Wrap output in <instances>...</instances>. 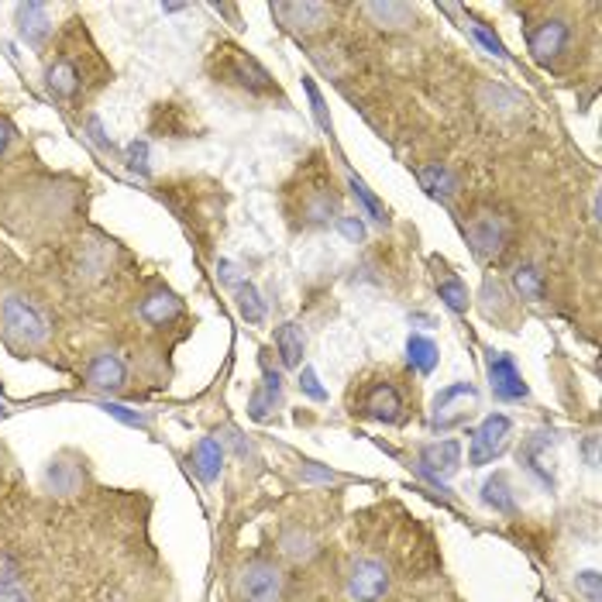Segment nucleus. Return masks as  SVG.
I'll return each instance as SVG.
<instances>
[{"mask_svg": "<svg viewBox=\"0 0 602 602\" xmlns=\"http://www.w3.org/2000/svg\"><path fill=\"white\" fill-rule=\"evenodd\" d=\"M210 73L217 77V83H231V87L255 93V97H276L279 93L276 79L262 62L241 46H231V42H217L214 46Z\"/></svg>", "mask_w": 602, "mask_h": 602, "instance_id": "1", "label": "nucleus"}, {"mask_svg": "<svg viewBox=\"0 0 602 602\" xmlns=\"http://www.w3.org/2000/svg\"><path fill=\"white\" fill-rule=\"evenodd\" d=\"M293 197H300V203H290L286 210L293 214L296 228H324V224H331V217L338 214V193H334V183L327 179L324 169H310L303 176V189L300 193L290 189L286 200H293Z\"/></svg>", "mask_w": 602, "mask_h": 602, "instance_id": "2", "label": "nucleus"}, {"mask_svg": "<svg viewBox=\"0 0 602 602\" xmlns=\"http://www.w3.org/2000/svg\"><path fill=\"white\" fill-rule=\"evenodd\" d=\"M464 238H468L472 251H475V259L493 262L510 245V220L499 214V210L479 207L475 214L468 217V224H464Z\"/></svg>", "mask_w": 602, "mask_h": 602, "instance_id": "3", "label": "nucleus"}, {"mask_svg": "<svg viewBox=\"0 0 602 602\" xmlns=\"http://www.w3.org/2000/svg\"><path fill=\"white\" fill-rule=\"evenodd\" d=\"M0 324H4V334L15 344H21V348H38L48 338L46 317L38 313V307H31L28 300H21V296H4Z\"/></svg>", "mask_w": 602, "mask_h": 602, "instance_id": "4", "label": "nucleus"}, {"mask_svg": "<svg viewBox=\"0 0 602 602\" xmlns=\"http://www.w3.org/2000/svg\"><path fill=\"white\" fill-rule=\"evenodd\" d=\"M282 586H286V575L279 568L276 561H248L245 568L238 572V582H234V592L241 602H279L282 596Z\"/></svg>", "mask_w": 602, "mask_h": 602, "instance_id": "5", "label": "nucleus"}, {"mask_svg": "<svg viewBox=\"0 0 602 602\" xmlns=\"http://www.w3.org/2000/svg\"><path fill=\"white\" fill-rule=\"evenodd\" d=\"M389 568L386 561L379 557H355L348 565V578H344V588H348V599L352 602H383L389 596Z\"/></svg>", "mask_w": 602, "mask_h": 602, "instance_id": "6", "label": "nucleus"}, {"mask_svg": "<svg viewBox=\"0 0 602 602\" xmlns=\"http://www.w3.org/2000/svg\"><path fill=\"white\" fill-rule=\"evenodd\" d=\"M513 434V423L510 417H503V413H489V417L482 420L479 427L472 431V448H468V464H489L495 462L503 448H506V441H510Z\"/></svg>", "mask_w": 602, "mask_h": 602, "instance_id": "7", "label": "nucleus"}, {"mask_svg": "<svg viewBox=\"0 0 602 602\" xmlns=\"http://www.w3.org/2000/svg\"><path fill=\"white\" fill-rule=\"evenodd\" d=\"M475 400H479V393H475L472 383H454V386L441 389L434 396V427H458V423H464Z\"/></svg>", "mask_w": 602, "mask_h": 602, "instance_id": "8", "label": "nucleus"}, {"mask_svg": "<svg viewBox=\"0 0 602 602\" xmlns=\"http://www.w3.org/2000/svg\"><path fill=\"white\" fill-rule=\"evenodd\" d=\"M462 468V444L458 441H434V444H423L417 454V472L420 475H427L431 482H441L451 479L454 472Z\"/></svg>", "mask_w": 602, "mask_h": 602, "instance_id": "9", "label": "nucleus"}, {"mask_svg": "<svg viewBox=\"0 0 602 602\" xmlns=\"http://www.w3.org/2000/svg\"><path fill=\"white\" fill-rule=\"evenodd\" d=\"M489 386H493L495 400L506 403H520L530 396L524 375H520L516 362L506 352H489Z\"/></svg>", "mask_w": 602, "mask_h": 602, "instance_id": "10", "label": "nucleus"}, {"mask_svg": "<svg viewBox=\"0 0 602 602\" xmlns=\"http://www.w3.org/2000/svg\"><path fill=\"white\" fill-rule=\"evenodd\" d=\"M269 11H272V17L282 21V28L296 31V35L321 31L331 21V15H334L331 4H272Z\"/></svg>", "mask_w": 602, "mask_h": 602, "instance_id": "11", "label": "nucleus"}, {"mask_svg": "<svg viewBox=\"0 0 602 602\" xmlns=\"http://www.w3.org/2000/svg\"><path fill=\"white\" fill-rule=\"evenodd\" d=\"M355 413L369 420H379V423H396L403 417V396L400 389L393 383H372L362 393V403H358Z\"/></svg>", "mask_w": 602, "mask_h": 602, "instance_id": "12", "label": "nucleus"}, {"mask_svg": "<svg viewBox=\"0 0 602 602\" xmlns=\"http://www.w3.org/2000/svg\"><path fill=\"white\" fill-rule=\"evenodd\" d=\"M526 46H530V56L541 66H551V62L568 48V25L557 21V17H547L541 25H534L530 35H526Z\"/></svg>", "mask_w": 602, "mask_h": 602, "instance_id": "13", "label": "nucleus"}, {"mask_svg": "<svg viewBox=\"0 0 602 602\" xmlns=\"http://www.w3.org/2000/svg\"><path fill=\"white\" fill-rule=\"evenodd\" d=\"M87 386L97 393H121L128 386V365L114 352H100L87 369Z\"/></svg>", "mask_w": 602, "mask_h": 602, "instance_id": "14", "label": "nucleus"}, {"mask_svg": "<svg viewBox=\"0 0 602 602\" xmlns=\"http://www.w3.org/2000/svg\"><path fill=\"white\" fill-rule=\"evenodd\" d=\"M362 15L369 17L375 28L383 31H410L417 25V7L413 4H400V0H379V4H365Z\"/></svg>", "mask_w": 602, "mask_h": 602, "instance_id": "15", "label": "nucleus"}, {"mask_svg": "<svg viewBox=\"0 0 602 602\" xmlns=\"http://www.w3.org/2000/svg\"><path fill=\"white\" fill-rule=\"evenodd\" d=\"M17 35L28 46H46L52 35V15L46 4H17Z\"/></svg>", "mask_w": 602, "mask_h": 602, "instance_id": "16", "label": "nucleus"}, {"mask_svg": "<svg viewBox=\"0 0 602 602\" xmlns=\"http://www.w3.org/2000/svg\"><path fill=\"white\" fill-rule=\"evenodd\" d=\"M179 313H183V300L176 293H169V290H155V293H148L141 300V307H138V317L152 327L172 324Z\"/></svg>", "mask_w": 602, "mask_h": 602, "instance_id": "17", "label": "nucleus"}, {"mask_svg": "<svg viewBox=\"0 0 602 602\" xmlns=\"http://www.w3.org/2000/svg\"><path fill=\"white\" fill-rule=\"evenodd\" d=\"M189 464H193L197 479H200L203 485H210V482L220 479V468H224V448L217 444L214 437H200V444L189 451Z\"/></svg>", "mask_w": 602, "mask_h": 602, "instance_id": "18", "label": "nucleus"}, {"mask_svg": "<svg viewBox=\"0 0 602 602\" xmlns=\"http://www.w3.org/2000/svg\"><path fill=\"white\" fill-rule=\"evenodd\" d=\"M417 179H420V186L431 193L434 200H451V197L458 193V179H454V172H451L448 166H441V162H427V166H420Z\"/></svg>", "mask_w": 602, "mask_h": 602, "instance_id": "19", "label": "nucleus"}, {"mask_svg": "<svg viewBox=\"0 0 602 602\" xmlns=\"http://www.w3.org/2000/svg\"><path fill=\"white\" fill-rule=\"evenodd\" d=\"M276 352L279 362L286 369H300L303 365V352H307V334L300 324H282L276 331Z\"/></svg>", "mask_w": 602, "mask_h": 602, "instance_id": "20", "label": "nucleus"}, {"mask_svg": "<svg viewBox=\"0 0 602 602\" xmlns=\"http://www.w3.org/2000/svg\"><path fill=\"white\" fill-rule=\"evenodd\" d=\"M434 269H437L434 279H437V293H441V300H444V307L454 310V313H464L468 303H472V300H468V286H464L462 279L454 276L444 262H434Z\"/></svg>", "mask_w": 602, "mask_h": 602, "instance_id": "21", "label": "nucleus"}, {"mask_svg": "<svg viewBox=\"0 0 602 602\" xmlns=\"http://www.w3.org/2000/svg\"><path fill=\"white\" fill-rule=\"evenodd\" d=\"M46 87H48V93H52L56 100H69V97L79 90L77 66H73L69 59H56L52 66H48V73H46Z\"/></svg>", "mask_w": 602, "mask_h": 602, "instance_id": "22", "label": "nucleus"}, {"mask_svg": "<svg viewBox=\"0 0 602 602\" xmlns=\"http://www.w3.org/2000/svg\"><path fill=\"white\" fill-rule=\"evenodd\" d=\"M551 437H555V434L541 431V434H534V437L526 441L524 448H520V458H524V464L530 468V472H534V475H541L544 485H551V482H555V475H551V464H547V458H544V448H547V444H555Z\"/></svg>", "mask_w": 602, "mask_h": 602, "instance_id": "23", "label": "nucleus"}, {"mask_svg": "<svg viewBox=\"0 0 602 602\" xmlns=\"http://www.w3.org/2000/svg\"><path fill=\"white\" fill-rule=\"evenodd\" d=\"M234 300H238V313L245 317L248 324H262L265 321V300L259 296V290L251 286V282H238L234 286Z\"/></svg>", "mask_w": 602, "mask_h": 602, "instance_id": "24", "label": "nucleus"}, {"mask_svg": "<svg viewBox=\"0 0 602 602\" xmlns=\"http://www.w3.org/2000/svg\"><path fill=\"white\" fill-rule=\"evenodd\" d=\"M406 358H410V365L417 372H434V365H437V344H434L431 338H423V334H410V341H406Z\"/></svg>", "mask_w": 602, "mask_h": 602, "instance_id": "25", "label": "nucleus"}, {"mask_svg": "<svg viewBox=\"0 0 602 602\" xmlns=\"http://www.w3.org/2000/svg\"><path fill=\"white\" fill-rule=\"evenodd\" d=\"M279 547H282V555L290 557V561H296V565H303V561H310V557L317 555V541L310 537L307 530H286Z\"/></svg>", "mask_w": 602, "mask_h": 602, "instance_id": "26", "label": "nucleus"}, {"mask_svg": "<svg viewBox=\"0 0 602 602\" xmlns=\"http://www.w3.org/2000/svg\"><path fill=\"white\" fill-rule=\"evenodd\" d=\"M513 290L530 300V303H541L544 300V276L541 269H534V265H516V272H513Z\"/></svg>", "mask_w": 602, "mask_h": 602, "instance_id": "27", "label": "nucleus"}, {"mask_svg": "<svg viewBox=\"0 0 602 602\" xmlns=\"http://www.w3.org/2000/svg\"><path fill=\"white\" fill-rule=\"evenodd\" d=\"M348 186H352V193H355V200L362 203V207H365V214H369L372 220H375V224H386V220H389V210H386V207H383V200H379V197L372 193L369 186L362 183L358 176H348Z\"/></svg>", "mask_w": 602, "mask_h": 602, "instance_id": "28", "label": "nucleus"}, {"mask_svg": "<svg viewBox=\"0 0 602 602\" xmlns=\"http://www.w3.org/2000/svg\"><path fill=\"white\" fill-rule=\"evenodd\" d=\"M482 499L493 506V510L499 513H513V493H510V482H506V475H495V479H489L485 485H482Z\"/></svg>", "mask_w": 602, "mask_h": 602, "instance_id": "29", "label": "nucleus"}, {"mask_svg": "<svg viewBox=\"0 0 602 602\" xmlns=\"http://www.w3.org/2000/svg\"><path fill=\"white\" fill-rule=\"evenodd\" d=\"M279 396H272L265 386H259L255 393H251V400H248V413H251V420H259V423H265V420H272V410H276Z\"/></svg>", "mask_w": 602, "mask_h": 602, "instance_id": "30", "label": "nucleus"}, {"mask_svg": "<svg viewBox=\"0 0 602 602\" xmlns=\"http://www.w3.org/2000/svg\"><path fill=\"white\" fill-rule=\"evenodd\" d=\"M468 28H472V35H475V42H479V46L485 48L489 56H495V59H503V62L510 59V52H506V46H503V42L495 38L493 31H489V28H485V25H482V21H472Z\"/></svg>", "mask_w": 602, "mask_h": 602, "instance_id": "31", "label": "nucleus"}, {"mask_svg": "<svg viewBox=\"0 0 602 602\" xmlns=\"http://www.w3.org/2000/svg\"><path fill=\"white\" fill-rule=\"evenodd\" d=\"M303 90H307V97H310V107H313V117H317V124H321L327 135H331V117H327L324 97H321V90H317V83H313L310 77H303Z\"/></svg>", "mask_w": 602, "mask_h": 602, "instance_id": "32", "label": "nucleus"}, {"mask_svg": "<svg viewBox=\"0 0 602 602\" xmlns=\"http://www.w3.org/2000/svg\"><path fill=\"white\" fill-rule=\"evenodd\" d=\"M575 588H578V596H582L586 602H602L599 572H596V568H588V572H578V578H575Z\"/></svg>", "mask_w": 602, "mask_h": 602, "instance_id": "33", "label": "nucleus"}, {"mask_svg": "<svg viewBox=\"0 0 602 602\" xmlns=\"http://www.w3.org/2000/svg\"><path fill=\"white\" fill-rule=\"evenodd\" d=\"M100 410H104V413H110V417L114 420H121V423H128V427H141V431H145V427H148V420L141 417V413H131V410H128V406H121V403H100Z\"/></svg>", "mask_w": 602, "mask_h": 602, "instance_id": "34", "label": "nucleus"}, {"mask_svg": "<svg viewBox=\"0 0 602 602\" xmlns=\"http://www.w3.org/2000/svg\"><path fill=\"white\" fill-rule=\"evenodd\" d=\"M300 393H303V396H310V400H317V403H324V400H327L324 386H321L317 372L310 369V365H307L303 372H300Z\"/></svg>", "mask_w": 602, "mask_h": 602, "instance_id": "35", "label": "nucleus"}, {"mask_svg": "<svg viewBox=\"0 0 602 602\" xmlns=\"http://www.w3.org/2000/svg\"><path fill=\"white\" fill-rule=\"evenodd\" d=\"M128 169L138 172V176H148V145L145 141H131V148H128Z\"/></svg>", "mask_w": 602, "mask_h": 602, "instance_id": "36", "label": "nucleus"}, {"mask_svg": "<svg viewBox=\"0 0 602 602\" xmlns=\"http://www.w3.org/2000/svg\"><path fill=\"white\" fill-rule=\"evenodd\" d=\"M338 228L348 241H362V238H365V224H362L358 217H338Z\"/></svg>", "mask_w": 602, "mask_h": 602, "instance_id": "37", "label": "nucleus"}, {"mask_svg": "<svg viewBox=\"0 0 602 602\" xmlns=\"http://www.w3.org/2000/svg\"><path fill=\"white\" fill-rule=\"evenodd\" d=\"M17 575H21V565L11 555H0V586H15Z\"/></svg>", "mask_w": 602, "mask_h": 602, "instance_id": "38", "label": "nucleus"}, {"mask_svg": "<svg viewBox=\"0 0 602 602\" xmlns=\"http://www.w3.org/2000/svg\"><path fill=\"white\" fill-rule=\"evenodd\" d=\"M87 131H90L93 145L107 152V148H110V141H107V135H104V124H100V117H87Z\"/></svg>", "mask_w": 602, "mask_h": 602, "instance_id": "39", "label": "nucleus"}, {"mask_svg": "<svg viewBox=\"0 0 602 602\" xmlns=\"http://www.w3.org/2000/svg\"><path fill=\"white\" fill-rule=\"evenodd\" d=\"M0 602H31V596L15 582V586H0Z\"/></svg>", "mask_w": 602, "mask_h": 602, "instance_id": "40", "label": "nucleus"}, {"mask_svg": "<svg viewBox=\"0 0 602 602\" xmlns=\"http://www.w3.org/2000/svg\"><path fill=\"white\" fill-rule=\"evenodd\" d=\"M11 141H15V131H11V124L0 121V155L11 148Z\"/></svg>", "mask_w": 602, "mask_h": 602, "instance_id": "41", "label": "nucleus"}, {"mask_svg": "<svg viewBox=\"0 0 602 602\" xmlns=\"http://www.w3.org/2000/svg\"><path fill=\"white\" fill-rule=\"evenodd\" d=\"M596 444H599V437L592 434V437L586 441V454H588V464H592V468H596Z\"/></svg>", "mask_w": 602, "mask_h": 602, "instance_id": "42", "label": "nucleus"}, {"mask_svg": "<svg viewBox=\"0 0 602 602\" xmlns=\"http://www.w3.org/2000/svg\"><path fill=\"white\" fill-rule=\"evenodd\" d=\"M162 11H166V15H176V11H183V4H162Z\"/></svg>", "mask_w": 602, "mask_h": 602, "instance_id": "43", "label": "nucleus"}, {"mask_svg": "<svg viewBox=\"0 0 602 602\" xmlns=\"http://www.w3.org/2000/svg\"><path fill=\"white\" fill-rule=\"evenodd\" d=\"M592 220H599V193L592 197Z\"/></svg>", "mask_w": 602, "mask_h": 602, "instance_id": "44", "label": "nucleus"}, {"mask_svg": "<svg viewBox=\"0 0 602 602\" xmlns=\"http://www.w3.org/2000/svg\"><path fill=\"white\" fill-rule=\"evenodd\" d=\"M4 417H7V410H4V406H0V420H4Z\"/></svg>", "mask_w": 602, "mask_h": 602, "instance_id": "45", "label": "nucleus"}]
</instances>
